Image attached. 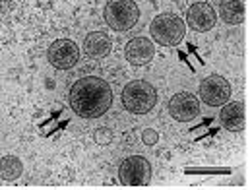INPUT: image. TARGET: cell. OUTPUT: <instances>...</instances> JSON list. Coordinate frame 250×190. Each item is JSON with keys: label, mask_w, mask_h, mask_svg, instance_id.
<instances>
[{"label": "cell", "mask_w": 250, "mask_h": 190, "mask_svg": "<svg viewBox=\"0 0 250 190\" xmlns=\"http://www.w3.org/2000/svg\"><path fill=\"white\" fill-rule=\"evenodd\" d=\"M70 109L82 119H99L113 105V87L97 76H83L74 82L68 93Z\"/></svg>", "instance_id": "1"}, {"label": "cell", "mask_w": 250, "mask_h": 190, "mask_svg": "<svg viewBox=\"0 0 250 190\" xmlns=\"http://www.w3.org/2000/svg\"><path fill=\"white\" fill-rule=\"evenodd\" d=\"M123 105L132 115H147L157 105V89L146 80H132L123 87Z\"/></svg>", "instance_id": "2"}, {"label": "cell", "mask_w": 250, "mask_h": 190, "mask_svg": "<svg viewBox=\"0 0 250 190\" xmlns=\"http://www.w3.org/2000/svg\"><path fill=\"white\" fill-rule=\"evenodd\" d=\"M151 39L161 47H177L187 35V23L177 14H159L149 23Z\"/></svg>", "instance_id": "3"}, {"label": "cell", "mask_w": 250, "mask_h": 190, "mask_svg": "<svg viewBox=\"0 0 250 190\" xmlns=\"http://www.w3.org/2000/svg\"><path fill=\"white\" fill-rule=\"evenodd\" d=\"M103 20L113 31H130L140 20V8L134 0H109L103 8Z\"/></svg>", "instance_id": "4"}, {"label": "cell", "mask_w": 250, "mask_h": 190, "mask_svg": "<svg viewBox=\"0 0 250 190\" xmlns=\"http://www.w3.org/2000/svg\"><path fill=\"white\" fill-rule=\"evenodd\" d=\"M123 187H147L151 181V163L144 155H128L119 165Z\"/></svg>", "instance_id": "5"}, {"label": "cell", "mask_w": 250, "mask_h": 190, "mask_svg": "<svg viewBox=\"0 0 250 190\" xmlns=\"http://www.w3.org/2000/svg\"><path fill=\"white\" fill-rule=\"evenodd\" d=\"M198 93H200V99L209 105V107H221L225 105L229 99H231V84L219 76V74H211L208 78H204L200 82V87H198Z\"/></svg>", "instance_id": "6"}, {"label": "cell", "mask_w": 250, "mask_h": 190, "mask_svg": "<svg viewBox=\"0 0 250 190\" xmlns=\"http://www.w3.org/2000/svg\"><path fill=\"white\" fill-rule=\"evenodd\" d=\"M49 64L57 70H70L80 63V47L72 39H57L47 51Z\"/></svg>", "instance_id": "7"}, {"label": "cell", "mask_w": 250, "mask_h": 190, "mask_svg": "<svg viewBox=\"0 0 250 190\" xmlns=\"http://www.w3.org/2000/svg\"><path fill=\"white\" fill-rule=\"evenodd\" d=\"M185 23H188V27L196 33H208L217 23V12L213 10V6L209 2L198 0V2L188 6Z\"/></svg>", "instance_id": "8"}, {"label": "cell", "mask_w": 250, "mask_h": 190, "mask_svg": "<svg viewBox=\"0 0 250 190\" xmlns=\"http://www.w3.org/2000/svg\"><path fill=\"white\" fill-rule=\"evenodd\" d=\"M169 115L177 123H192L200 115V99L188 91L175 93L169 99Z\"/></svg>", "instance_id": "9"}, {"label": "cell", "mask_w": 250, "mask_h": 190, "mask_svg": "<svg viewBox=\"0 0 250 190\" xmlns=\"http://www.w3.org/2000/svg\"><path fill=\"white\" fill-rule=\"evenodd\" d=\"M125 57L132 66H146L155 57V45L147 37H134L126 43Z\"/></svg>", "instance_id": "10"}, {"label": "cell", "mask_w": 250, "mask_h": 190, "mask_svg": "<svg viewBox=\"0 0 250 190\" xmlns=\"http://www.w3.org/2000/svg\"><path fill=\"white\" fill-rule=\"evenodd\" d=\"M219 125L229 130V132H241L247 125V113H245V105L241 101H227L225 105H221L219 111Z\"/></svg>", "instance_id": "11"}, {"label": "cell", "mask_w": 250, "mask_h": 190, "mask_svg": "<svg viewBox=\"0 0 250 190\" xmlns=\"http://www.w3.org/2000/svg\"><path fill=\"white\" fill-rule=\"evenodd\" d=\"M82 47L89 59H105L113 51V41L105 31H91L85 35Z\"/></svg>", "instance_id": "12"}, {"label": "cell", "mask_w": 250, "mask_h": 190, "mask_svg": "<svg viewBox=\"0 0 250 190\" xmlns=\"http://www.w3.org/2000/svg\"><path fill=\"white\" fill-rule=\"evenodd\" d=\"M245 0H221L219 4V18L229 25H239L245 21Z\"/></svg>", "instance_id": "13"}, {"label": "cell", "mask_w": 250, "mask_h": 190, "mask_svg": "<svg viewBox=\"0 0 250 190\" xmlns=\"http://www.w3.org/2000/svg\"><path fill=\"white\" fill-rule=\"evenodd\" d=\"M23 173V163L18 155H2L0 157V179L2 181H16Z\"/></svg>", "instance_id": "14"}, {"label": "cell", "mask_w": 250, "mask_h": 190, "mask_svg": "<svg viewBox=\"0 0 250 190\" xmlns=\"http://www.w3.org/2000/svg\"><path fill=\"white\" fill-rule=\"evenodd\" d=\"M93 138H95V142L101 144V146L111 144V142H113V130H111V128H97L95 134H93Z\"/></svg>", "instance_id": "15"}, {"label": "cell", "mask_w": 250, "mask_h": 190, "mask_svg": "<svg viewBox=\"0 0 250 190\" xmlns=\"http://www.w3.org/2000/svg\"><path fill=\"white\" fill-rule=\"evenodd\" d=\"M142 142H144L146 146H153V144H157V142H159V134H157V130H153V128H146V130L142 132Z\"/></svg>", "instance_id": "16"}]
</instances>
